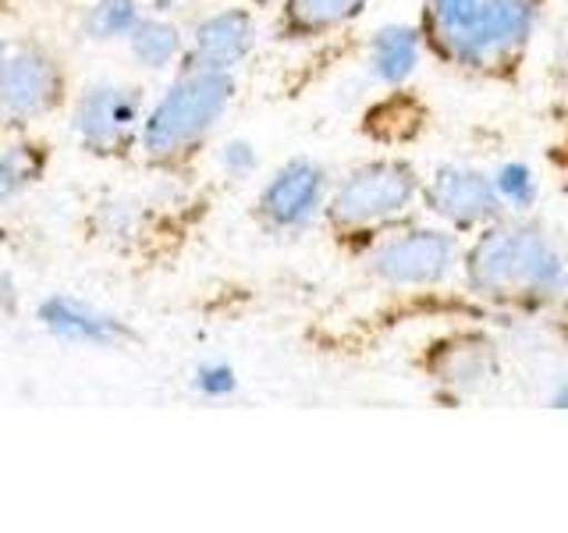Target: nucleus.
Returning <instances> with one entry per match:
<instances>
[{
	"instance_id": "nucleus-3",
	"label": "nucleus",
	"mask_w": 568,
	"mask_h": 533,
	"mask_svg": "<svg viewBox=\"0 0 568 533\" xmlns=\"http://www.w3.org/2000/svg\"><path fill=\"white\" fill-rule=\"evenodd\" d=\"M239 97V79L231 71L178 68L142 118L139 153L150 168L182 171L192 164L213 132L221 129Z\"/></svg>"
},
{
	"instance_id": "nucleus-14",
	"label": "nucleus",
	"mask_w": 568,
	"mask_h": 533,
	"mask_svg": "<svg viewBox=\"0 0 568 533\" xmlns=\"http://www.w3.org/2000/svg\"><path fill=\"white\" fill-rule=\"evenodd\" d=\"M423 40H419V29L416 26H405V22H390L381 26L377 32L366 40V76L384 86V89H402L408 79L419 71L423 61Z\"/></svg>"
},
{
	"instance_id": "nucleus-27",
	"label": "nucleus",
	"mask_w": 568,
	"mask_h": 533,
	"mask_svg": "<svg viewBox=\"0 0 568 533\" xmlns=\"http://www.w3.org/2000/svg\"><path fill=\"white\" fill-rule=\"evenodd\" d=\"M4 4H8V0H0V11H4Z\"/></svg>"
},
{
	"instance_id": "nucleus-25",
	"label": "nucleus",
	"mask_w": 568,
	"mask_h": 533,
	"mask_svg": "<svg viewBox=\"0 0 568 533\" xmlns=\"http://www.w3.org/2000/svg\"><path fill=\"white\" fill-rule=\"evenodd\" d=\"M150 4H153V11H160V14H171V11H178V8L192 4V0H150Z\"/></svg>"
},
{
	"instance_id": "nucleus-26",
	"label": "nucleus",
	"mask_w": 568,
	"mask_h": 533,
	"mask_svg": "<svg viewBox=\"0 0 568 533\" xmlns=\"http://www.w3.org/2000/svg\"><path fill=\"white\" fill-rule=\"evenodd\" d=\"M245 4L253 8V11H277L284 0H245Z\"/></svg>"
},
{
	"instance_id": "nucleus-2",
	"label": "nucleus",
	"mask_w": 568,
	"mask_h": 533,
	"mask_svg": "<svg viewBox=\"0 0 568 533\" xmlns=\"http://www.w3.org/2000/svg\"><path fill=\"white\" fill-rule=\"evenodd\" d=\"M462 281L501 313L537 316L568 302V245L532 213H505L462 249Z\"/></svg>"
},
{
	"instance_id": "nucleus-17",
	"label": "nucleus",
	"mask_w": 568,
	"mask_h": 533,
	"mask_svg": "<svg viewBox=\"0 0 568 533\" xmlns=\"http://www.w3.org/2000/svg\"><path fill=\"white\" fill-rule=\"evenodd\" d=\"M146 14L142 0H93L85 8L82 32L93 43H124Z\"/></svg>"
},
{
	"instance_id": "nucleus-24",
	"label": "nucleus",
	"mask_w": 568,
	"mask_h": 533,
	"mask_svg": "<svg viewBox=\"0 0 568 533\" xmlns=\"http://www.w3.org/2000/svg\"><path fill=\"white\" fill-rule=\"evenodd\" d=\"M547 405H555V409H568V381H558L555 388L547 391Z\"/></svg>"
},
{
	"instance_id": "nucleus-22",
	"label": "nucleus",
	"mask_w": 568,
	"mask_h": 533,
	"mask_svg": "<svg viewBox=\"0 0 568 533\" xmlns=\"http://www.w3.org/2000/svg\"><path fill=\"white\" fill-rule=\"evenodd\" d=\"M22 310V292L11 271H0V316H18Z\"/></svg>"
},
{
	"instance_id": "nucleus-21",
	"label": "nucleus",
	"mask_w": 568,
	"mask_h": 533,
	"mask_svg": "<svg viewBox=\"0 0 568 533\" xmlns=\"http://www.w3.org/2000/svg\"><path fill=\"white\" fill-rule=\"evenodd\" d=\"M547 76L561 89H568V8L558 14L555 29H550V53H547Z\"/></svg>"
},
{
	"instance_id": "nucleus-10",
	"label": "nucleus",
	"mask_w": 568,
	"mask_h": 533,
	"mask_svg": "<svg viewBox=\"0 0 568 533\" xmlns=\"http://www.w3.org/2000/svg\"><path fill=\"white\" fill-rule=\"evenodd\" d=\"M419 207L430 213V221L458 231V235H476L479 228L505 218V203L494 189V178L484 168L448 160L423 174Z\"/></svg>"
},
{
	"instance_id": "nucleus-12",
	"label": "nucleus",
	"mask_w": 568,
	"mask_h": 533,
	"mask_svg": "<svg viewBox=\"0 0 568 533\" xmlns=\"http://www.w3.org/2000/svg\"><path fill=\"white\" fill-rule=\"evenodd\" d=\"M36 324L58 342L82 349H121L132 342V328L118 313L68 292H50L36 302Z\"/></svg>"
},
{
	"instance_id": "nucleus-9",
	"label": "nucleus",
	"mask_w": 568,
	"mask_h": 533,
	"mask_svg": "<svg viewBox=\"0 0 568 533\" xmlns=\"http://www.w3.org/2000/svg\"><path fill=\"white\" fill-rule=\"evenodd\" d=\"M331 171L316 157H288L277 164L256 192V221L266 235L292 239L324 221V207L331 195Z\"/></svg>"
},
{
	"instance_id": "nucleus-23",
	"label": "nucleus",
	"mask_w": 568,
	"mask_h": 533,
	"mask_svg": "<svg viewBox=\"0 0 568 533\" xmlns=\"http://www.w3.org/2000/svg\"><path fill=\"white\" fill-rule=\"evenodd\" d=\"M547 157H550V164L561 168V171L568 174V118L558 124V135H555V142H550Z\"/></svg>"
},
{
	"instance_id": "nucleus-19",
	"label": "nucleus",
	"mask_w": 568,
	"mask_h": 533,
	"mask_svg": "<svg viewBox=\"0 0 568 533\" xmlns=\"http://www.w3.org/2000/svg\"><path fill=\"white\" fill-rule=\"evenodd\" d=\"M189 384H192V391L200 399L224 402V399H231L239 391V370L231 363H224V360H206V363H200L192 370Z\"/></svg>"
},
{
	"instance_id": "nucleus-15",
	"label": "nucleus",
	"mask_w": 568,
	"mask_h": 533,
	"mask_svg": "<svg viewBox=\"0 0 568 533\" xmlns=\"http://www.w3.org/2000/svg\"><path fill=\"white\" fill-rule=\"evenodd\" d=\"M50 171V147L29 132H4L0 139V207L26 200Z\"/></svg>"
},
{
	"instance_id": "nucleus-8",
	"label": "nucleus",
	"mask_w": 568,
	"mask_h": 533,
	"mask_svg": "<svg viewBox=\"0 0 568 533\" xmlns=\"http://www.w3.org/2000/svg\"><path fill=\"white\" fill-rule=\"evenodd\" d=\"M413 366L440 399L466 402L497 384L505 360H501V345H497V338L490 331L448 328L419 349Z\"/></svg>"
},
{
	"instance_id": "nucleus-18",
	"label": "nucleus",
	"mask_w": 568,
	"mask_h": 533,
	"mask_svg": "<svg viewBox=\"0 0 568 533\" xmlns=\"http://www.w3.org/2000/svg\"><path fill=\"white\" fill-rule=\"evenodd\" d=\"M490 178L508 213H532L540 200V178L526 160H505L490 171Z\"/></svg>"
},
{
	"instance_id": "nucleus-4",
	"label": "nucleus",
	"mask_w": 568,
	"mask_h": 533,
	"mask_svg": "<svg viewBox=\"0 0 568 533\" xmlns=\"http://www.w3.org/2000/svg\"><path fill=\"white\" fill-rule=\"evenodd\" d=\"M423 171L408 157L381 153L352 164L342 178L331 182L324 207V224L337 239L352 245V253L384 228L402 224L419 207Z\"/></svg>"
},
{
	"instance_id": "nucleus-13",
	"label": "nucleus",
	"mask_w": 568,
	"mask_h": 533,
	"mask_svg": "<svg viewBox=\"0 0 568 533\" xmlns=\"http://www.w3.org/2000/svg\"><path fill=\"white\" fill-rule=\"evenodd\" d=\"M373 0H284L274 18L281 43H316L348 29L369 11Z\"/></svg>"
},
{
	"instance_id": "nucleus-11",
	"label": "nucleus",
	"mask_w": 568,
	"mask_h": 533,
	"mask_svg": "<svg viewBox=\"0 0 568 533\" xmlns=\"http://www.w3.org/2000/svg\"><path fill=\"white\" fill-rule=\"evenodd\" d=\"M260 47V22L248 4H231L200 14L185 29V58L182 68L203 71H235L253 58Z\"/></svg>"
},
{
	"instance_id": "nucleus-6",
	"label": "nucleus",
	"mask_w": 568,
	"mask_h": 533,
	"mask_svg": "<svg viewBox=\"0 0 568 533\" xmlns=\"http://www.w3.org/2000/svg\"><path fill=\"white\" fill-rule=\"evenodd\" d=\"M71 97L61 58L43 43L0 40V135L29 132L64 111Z\"/></svg>"
},
{
	"instance_id": "nucleus-5",
	"label": "nucleus",
	"mask_w": 568,
	"mask_h": 533,
	"mask_svg": "<svg viewBox=\"0 0 568 533\" xmlns=\"http://www.w3.org/2000/svg\"><path fill=\"white\" fill-rule=\"evenodd\" d=\"M462 249H466V242H462L458 231L437 221L408 218L363 242L355 249V260L384 289L419 292V289H437V284H444L458 271Z\"/></svg>"
},
{
	"instance_id": "nucleus-1",
	"label": "nucleus",
	"mask_w": 568,
	"mask_h": 533,
	"mask_svg": "<svg viewBox=\"0 0 568 533\" xmlns=\"http://www.w3.org/2000/svg\"><path fill=\"white\" fill-rule=\"evenodd\" d=\"M550 0H419L426 58L476 82L515 86L544 29Z\"/></svg>"
},
{
	"instance_id": "nucleus-20",
	"label": "nucleus",
	"mask_w": 568,
	"mask_h": 533,
	"mask_svg": "<svg viewBox=\"0 0 568 533\" xmlns=\"http://www.w3.org/2000/svg\"><path fill=\"white\" fill-rule=\"evenodd\" d=\"M217 168L231 178V182H245L260 171V150L248 139H227L217 150Z\"/></svg>"
},
{
	"instance_id": "nucleus-16",
	"label": "nucleus",
	"mask_w": 568,
	"mask_h": 533,
	"mask_svg": "<svg viewBox=\"0 0 568 533\" xmlns=\"http://www.w3.org/2000/svg\"><path fill=\"white\" fill-rule=\"evenodd\" d=\"M129 58L146 71H178L185 58V29L168 14H146L139 29L124 40Z\"/></svg>"
},
{
	"instance_id": "nucleus-7",
	"label": "nucleus",
	"mask_w": 568,
	"mask_h": 533,
	"mask_svg": "<svg viewBox=\"0 0 568 533\" xmlns=\"http://www.w3.org/2000/svg\"><path fill=\"white\" fill-rule=\"evenodd\" d=\"M146 93L132 82H85L71 100V135L79 150L97 160H124L139 150L142 118H146Z\"/></svg>"
}]
</instances>
